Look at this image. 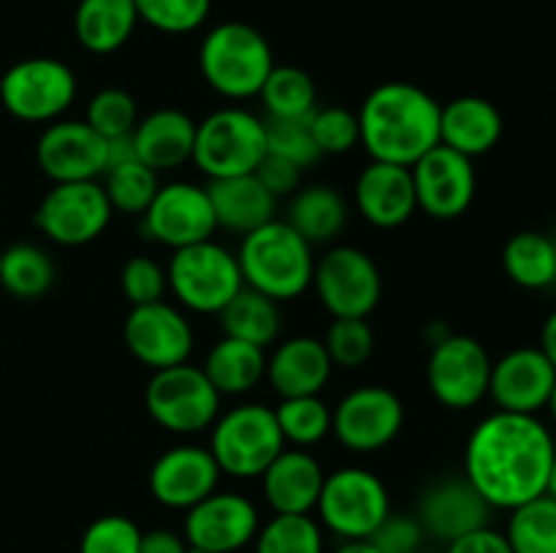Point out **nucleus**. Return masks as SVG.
<instances>
[{"label":"nucleus","mask_w":556,"mask_h":553,"mask_svg":"<svg viewBox=\"0 0 556 553\" xmlns=\"http://www.w3.org/2000/svg\"><path fill=\"white\" fill-rule=\"evenodd\" d=\"M204 188L212 201V209H215L217 228L248 236L255 228L275 220L277 198L258 182L255 173L210 179Z\"/></svg>","instance_id":"cd10ccee"},{"label":"nucleus","mask_w":556,"mask_h":553,"mask_svg":"<svg viewBox=\"0 0 556 553\" xmlns=\"http://www.w3.org/2000/svg\"><path fill=\"white\" fill-rule=\"evenodd\" d=\"M217 314H220L223 334L231 336V339L250 342L255 347H264V350L277 339L282 325V314L275 298L264 296V293L253 291L248 285Z\"/></svg>","instance_id":"2f4dec72"},{"label":"nucleus","mask_w":556,"mask_h":553,"mask_svg":"<svg viewBox=\"0 0 556 553\" xmlns=\"http://www.w3.org/2000/svg\"><path fill=\"white\" fill-rule=\"evenodd\" d=\"M190 545L182 535L172 529L141 531L139 553H188Z\"/></svg>","instance_id":"3c124183"},{"label":"nucleus","mask_w":556,"mask_h":553,"mask_svg":"<svg viewBox=\"0 0 556 553\" xmlns=\"http://www.w3.org/2000/svg\"><path fill=\"white\" fill-rule=\"evenodd\" d=\"M103 190L112 204L114 211H125V215H144L147 206L155 198L157 188V171L136 157V160H125L119 166L106 168L103 173Z\"/></svg>","instance_id":"4c0bfd02"},{"label":"nucleus","mask_w":556,"mask_h":553,"mask_svg":"<svg viewBox=\"0 0 556 553\" xmlns=\"http://www.w3.org/2000/svg\"><path fill=\"white\" fill-rule=\"evenodd\" d=\"M109 141L85 119H54L43 128L36 144L38 168L60 182H90L106 171Z\"/></svg>","instance_id":"6ab92c4d"},{"label":"nucleus","mask_w":556,"mask_h":553,"mask_svg":"<svg viewBox=\"0 0 556 553\" xmlns=\"http://www.w3.org/2000/svg\"><path fill=\"white\" fill-rule=\"evenodd\" d=\"M139 22H147L157 33L185 36L210 20L212 0H134Z\"/></svg>","instance_id":"a19ab883"},{"label":"nucleus","mask_w":556,"mask_h":553,"mask_svg":"<svg viewBox=\"0 0 556 553\" xmlns=\"http://www.w3.org/2000/svg\"><path fill=\"white\" fill-rule=\"evenodd\" d=\"M358 130L372 160L410 168L440 144V103L410 81H383L364 98Z\"/></svg>","instance_id":"f03ea898"},{"label":"nucleus","mask_w":556,"mask_h":553,"mask_svg":"<svg viewBox=\"0 0 556 553\" xmlns=\"http://www.w3.org/2000/svg\"><path fill=\"white\" fill-rule=\"evenodd\" d=\"M505 274L527 291L556 285V236L541 231H519L503 249Z\"/></svg>","instance_id":"473e14b6"},{"label":"nucleus","mask_w":556,"mask_h":553,"mask_svg":"<svg viewBox=\"0 0 556 553\" xmlns=\"http://www.w3.org/2000/svg\"><path fill=\"white\" fill-rule=\"evenodd\" d=\"M329 352L318 336H291L266 356V377L280 399L291 396H318L331 377Z\"/></svg>","instance_id":"393cba45"},{"label":"nucleus","mask_w":556,"mask_h":553,"mask_svg":"<svg viewBox=\"0 0 556 553\" xmlns=\"http://www.w3.org/2000/svg\"><path fill=\"white\" fill-rule=\"evenodd\" d=\"M546 410L552 412V417H554V423H556V383H554V388H552V396H548V404H546Z\"/></svg>","instance_id":"6e6d98bb"},{"label":"nucleus","mask_w":556,"mask_h":553,"mask_svg":"<svg viewBox=\"0 0 556 553\" xmlns=\"http://www.w3.org/2000/svg\"><path fill=\"white\" fill-rule=\"evenodd\" d=\"M277 426L286 445L313 448L331 434V410L320 396H291L275 407Z\"/></svg>","instance_id":"e433bc0d"},{"label":"nucleus","mask_w":556,"mask_h":553,"mask_svg":"<svg viewBox=\"0 0 556 553\" xmlns=\"http://www.w3.org/2000/svg\"><path fill=\"white\" fill-rule=\"evenodd\" d=\"M185 513L182 537L195 551L237 553L248 548L261 529L258 507L244 493L215 491Z\"/></svg>","instance_id":"dca6fc26"},{"label":"nucleus","mask_w":556,"mask_h":553,"mask_svg":"<svg viewBox=\"0 0 556 553\" xmlns=\"http://www.w3.org/2000/svg\"><path fill=\"white\" fill-rule=\"evenodd\" d=\"M253 542L255 553H324V531L313 515H275Z\"/></svg>","instance_id":"58836bf2"},{"label":"nucleus","mask_w":556,"mask_h":553,"mask_svg":"<svg viewBox=\"0 0 556 553\" xmlns=\"http://www.w3.org/2000/svg\"><path fill=\"white\" fill-rule=\"evenodd\" d=\"M275 65L266 36L248 22H220L206 33L199 47L201 76L228 101H248L258 95Z\"/></svg>","instance_id":"20e7f679"},{"label":"nucleus","mask_w":556,"mask_h":553,"mask_svg":"<svg viewBox=\"0 0 556 553\" xmlns=\"http://www.w3.org/2000/svg\"><path fill=\"white\" fill-rule=\"evenodd\" d=\"M220 466L210 448L177 445L155 459L150 470V493L168 510H190L217 491Z\"/></svg>","instance_id":"4be33fe9"},{"label":"nucleus","mask_w":556,"mask_h":553,"mask_svg":"<svg viewBox=\"0 0 556 553\" xmlns=\"http://www.w3.org/2000/svg\"><path fill=\"white\" fill-rule=\"evenodd\" d=\"M492 510V504L465 475L440 477L418 497L416 518L429 537L448 545L470 531L489 526Z\"/></svg>","instance_id":"aec40b11"},{"label":"nucleus","mask_w":556,"mask_h":553,"mask_svg":"<svg viewBox=\"0 0 556 553\" xmlns=\"http://www.w3.org/2000/svg\"><path fill=\"white\" fill-rule=\"evenodd\" d=\"M541 350L546 352L548 361L556 366V309L552 314L546 318V323H543V331H541Z\"/></svg>","instance_id":"603ef678"},{"label":"nucleus","mask_w":556,"mask_h":553,"mask_svg":"<svg viewBox=\"0 0 556 553\" xmlns=\"http://www.w3.org/2000/svg\"><path fill=\"white\" fill-rule=\"evenodd\" d=\"M141 217H144L141 222L144 236L172 249L206 242L217 231L215 209L206 188L193 182L161 184Z\"/></svg>","instance_id":"2eb2a0df"},{"label":"nucleus","mask_w":556,"mask_h":553,"mask_svg":"<svg viewBox=\"0 0 556 553\" xmlns=\"http://www.w3.org/2000/svg\"><path fill=\"white\" fill-rule=\"evenodd\" d=\"M405 426V407L386 385H362L331 410V434L353 453H375L394 442Z\"/></svg>","instance_id":"4468645a"},{"label":"nucleus","mask_w":556,"mask_h":553,"mask_svg":"<svg viewBox=\"0 0 556 553\" xmlns=\"http://www.w3.org/2000/svg\"><path fill=\"white\" fill-rule=\"evenodd\" d=\"M288 226L315 247L334 242L348 222V204L342 193L331 184H304L291 195L288 204Z\"/></svg>","instance_id":"c756f323"},{"label":"nucleus","mask_w":556,"mask_h":553,"mask_svg":"<svg viewBox=\"0 0 556 553\" xmlns=\"http://www.w3.org/2000/svg\"><path fill=\"white\" fill-rule=\"evenodd\" d=\"M326 472L304 448L282 450L261 475L266 504L275 515H309L318 504Z\"/></svg>","instance_id":"b1692460"},{"label":"nucleus","mask_w":556,"mask_h":553,"mask_svg":"<svg viewBox=\"0 0 556 553\" xmlns=\"http://www.w3.org/2000/svg\"><path fill=\"white\" fill-rule=\"evenodd\" d=\"M445 553H514L503 531L483 526V529L470 531V535L459 537V540L448 542Z\"/></svg>","instance_id":"8fccbe9b"},{"label":"nucleus","mask_w":556,"mask_h":553,"mask_svg":"<svg viewBox=\"0 0 556 553\" xmlns=\"http://www.w3.org/2000/svg\"><path fill=\"white\" fill-rule=\"evenodd\" d=\"M266 152L296 163L299 168H313L324 157L309 130V117L304 119H264Z\"/></svg>","instance_id":"37998d69"},{"label":"nucleus","mask_w":556,"mask_h":553,"mask_svg":"<svg viewBox=\"0 0 556 553\" xmlns=\"http://www.w3.org/2000/svg\"><path fill=\"white\" fill-rule=\"evenodd\" d=\"M215 385L201 366L188 361L152 372L144 390V407L152 421L172 434H199L220 415Z\"/></svg>","instance_id":"6e6552de"},{"label":"nucleus","mask_w":556,"mask_h":553,"mask_svg":"<svg viewBox=\"0 0 556 553\" xmlns=\"http://www.w3.org/2000/svg\"><path fill=\"white\" fill-rule=\"evenodd\" d=\"M503 535L514 553H556V499L541 493L510 510Z\"/></svg>","instance_id":"c9c22d12"},{"label":"nucleus","mask_w":556,"mask_h":553,"mask_svg":"<svg viewBox=\"0 0 556 553\" xmlns=\"http://www.w3.org/2000/svg\"><path fill=\"white\" fill-rule=\"evenodd\" d=\"M556 383V366L541 347H516L492 363L489 396L503 412L538 415L546 410Z\"/></svg>","instance_id":"412c9836"},{"label":"nucleus","mask_w":556,"mask_h":553,"mask_svg":"<svg viewBox=\"0 0 556 553\" xmlns=\"http://www.w3.org/2000/svg\"><path fill=\"white\" fill-rule=\"evenodd\" d=\"M139 119L141 117L139 106H136V98L130 92H125L123 87H103L87 103L85 123L106 141L119 139V136H130Z\"/></svg>","instance_id":"ea45409f"},{"label":"nucleus","mask_w":556,"mask_h":553,"mask_svg":"<svg viewBox=\"0 0 556 553\" xmlns=\"http://www.w3.org/2000/svg\"><path fill=\"white\" fill-rule=\"evenodd\" d=\"M58 266L52 255L30 242L11 244L0 253V287L14 298H41L52 291Z\"/></svg>","instance_id":"72a5a7b5"},{"label":"nucleus","mask_w":556,"mask_h":553,"mask_svg":"<svg viewBox=\"0 0 556 553\" xmlns=\"http://www.w3.org/2000/svg\"><path fill=\"white\" fill-rule=\"evenodd\" d=\"M353 201H356L358 215L369 226L383 228V231L405 226L418 209L410 168L372 160L358 173Z\"/></svg>","instance_id":"5701e85b"},{"label":"nucleus","mask_w":556,"mask_h":553,"mask_svg":"<svg viewBox=\"0 0 556 553\" xmlns=\"http://www.w3.org/2000/svg\"><path fill=\"white\" fill-rule=\"evenodd\" d=\"M188 553H206V551H195V548H190V551Z\"/></svg>","instance_id":"4d7b16f0"},{"label":"nucleus","mask_w":556,"mask_h":553,"mask_svg":"<svg viewBox=\"0 0 556 553\" xmlns=\"http://www.w3.org/2000/svg\"><path fill=\"white\" fill-rule=\"evenodd\" d=\"M418 209L438 220H454L472 206L478 177L467 155L438 144L410 166Z\"/></svg>","instance_id":"a211bd4d"},{"label":"nucleus","mask_w":556,"mask_h":553,"mask_svg":"<svg viewBox=\"0 0 556 553\" xmlns=\"http://www.w3.org/2000/svg\"><path fill=\"white\" fill-rule=\"evenodd\" d=\"M119 287H123V296L128 298L130 307L163 301L168 291L166 269L147 255H136L119 271Z\"/></svg>","instance_id":"49530a36"},{"label":"nucleus","mask_w":556,"mask_h":553,"mask_svg":"<svg viewBox=\"0 0 556 553\" xmlns=\"http://www.w3.org/2000/svg\"><path fill=\"white\" fill-rule=\"evenodd\" d=\"M503 114L481 95H462L440 106V144L470 160L486 155L503 139Z\"/></svg>","instance_id":"a878e982"},{"label":"nucleus","mask_w":556,"mask_h":553,"mask_svg":"<svg viewBox=\"0 0 556 553\" xmlns=\"http://www.w3.org/2000/svg\"><path fill=\"white\" fill-rule=\"evenodd\" d=\"M418 553H438V551H424V548H421V551H418Z\"/></svg>","instance_id":"13d9d810"},{"label":"nucleus","mask_w":556,"mask_h":553,"mask_svg":"<svg viewBox=\"0 0 556 553\" xmlns=\"http://www.w3.org/2000/svg\"><path fill=\"white\" fill-rule=\"evenodd\" d=\"M112 204L98 179L60 182L49 190L36 209V228L54 244L81 247L101 236L112 222Z\"/></svg>","instance_id":"f8f14e48"},{"label":"nucleus","mask_w":556,"mask_h":553,"mask_svg":"<svg viewBox=\"0 0 556 553\" xmlns=\"http://www.w3.org/2000/svg\"><path fill=\"white\" fill-rule=\"evenodd\" d=\"M76 98V76L58 57H27L0 76V103L22 123H54Z\"/></svg>","instance_id":"9d476101"},{"label":"nucleus","mask_w":556,"mask_h":553,"mask_svg":"<svg viewBox=\"0 0 556 553\" xmlns=\"http://www.w3.org/2000/svg\"><path fill=\"white\" fill-rule=\"evenodd\" d=\"M331 363L342 369H358L375 350V334L367 318H334L324 336Z\"/></svg>","instance_id":"79ce46f5"},{"label":"nucleus","mask_w":556,"mask_h":553,"mask_svg":"<svg viewBox=\"0 0 556 553\" xmlns=\"http://www.w3.org/2000/svg\"><path fill=\"white\" fill-rule=\"evenodd\" d=\"M313 287L331 318H369L383 296V276L372 255L337 244L315 260Z\"/></svg>","instance_id":"9b49d317"},{"label":"nucleus","mask_w":556,"mask_h":553,"mask_svg":"<svg viewBox=\"0 0 556 553\" xmlns=\"http://www.w3.org/2000/svg\"><path fill=\"white\" fill-rule=\"evenodd\" d=\"M0 253H3V249H0Z\"/></svg>","instance_id":"bf43d9fd"},{"label":"nucleus","mask_w":556,"mask_h":553,"mask_svg":"<svg viewBox=\"0 0 556 553\" xmlns=\"http://www.w3.org/2000/svg\"><path fill=\"white\" fill-rule=\"evenodd\" d=\"M556 445L538 415L492 412L472 428L465 477L494 510H514L546 493Z\"/></svg>","instance_id":"f257e3e1"},{"label":"nucleus","mask_w":556,"mask_h":553,"mask_svg":"<svg viewBox=\"0 0 556 553\" xmlns=\"http://www.w3.org/2000/svg\"><path fill=\"white\" fill-rule=\"evenodd\" d=\"M141 529L128 515L109 513L92 520L79 540V553H139Z\"/></svg>","instance_id":"a18cd8bd"},{"label":"nucleus","mask_w":556,"mask_h":553,"mask_svg":"<svg viewBox=\"0 0 556 553\" xmlns=\"http://www.w3.org/2000/svg\"><path fill=\"white\" fill-rule=\"evenodd\" d=\"M237 260L244 285L277 304L299 298L313 285V244L304 242L286 220H271L242 236Z\"/></svg>","instance_id":"7ed1b4c3"},{"label":"nucleus","mask_w":556,"mask_h":553,"mask_svg":"<svg viewBox=\"0 0 556 553\" xmlns=\"http://www.w3.org/2000/svg\"><path fill=\"white\" fill-rule=\"evenodd\" d=\"M309 130L324 155H345L362 144L358 114L342 106H318L309 114Z\"/></svg>","instance_id":"c03bdc74"},{"label":"nucleus","mask_w":556,"mask_h":553,"mask_svg":"<svg viewBox=\"0 0 556 553\" xmlns=\"http://www.w3.org/2000/svg\"><path fill=\"white\" fill-rule=\"evenodd\" d=\"M334 553H380L369 540H342Z\"/></svg>","instance_id":"864d4df0"},{"label":"nucleus","mask_w":556,"mask_h":553,"mask_svg":"<svg viewBox=\"0 0 556 553\" xmlns=\"http://www.w3.org/2000/svg\"><path fill=\"white\" fill-rule=\"evenodd\" d=\"M546 493H548V497H552V499H556V453H554V461H552V470H548Z\"/></svg>","instance_id":"5fc2aeb1"},{"label":"nucleus","mask_w":556,"mask_h":553,"mask_svg":"<svg viewBox=\"0 0 556 553\" xmlns=\"http://www.w3.org/2000/svg\"><path fill=\"white\" fill-rule=\"evenodd\" d=\"M201 369L220 396H242L266 377V350L250 342L223 336Z\"/></svg>","instance_id":"7c9ffc66"},{"label":"nucleus","mask_w":556,"mask_h":553,"mask_svg":"<svg viewBox=\"0 0 556 553\" xmlns=\"http://www.w3.org/2000/svg\"><path fill=\"white\" fill-rule=\"evenodd\" d=\"M424 537H427V531L418 524L416 515L389 513L367 540L380 553H418L424 548Z\"/></svg>","instance_id":"de8ad7c7"},{"label":"nucleus","mask_w":556,"mask_h":553,"mask_svg":"<svg viewBox=\"0 0 556 553\" xmlns=\"http://www.w3.org/2000/svg\"><path fill=\"white\" fill-rule=\"evenodd\" d=\"M286 450L275 410L266 404H239L217 415L212 423L210 453L215 455L223 475L237 480H253Z\"/></svg>","instance_id":"39448f33"},{"label":"nucleus","mask_w":556,"mask_h":553,"mask_svg":"<svg viewBox=\"0 0 556 553\" xmlns=\"http://www.w3.org/2000/svg\"><path fill=\"white\" fill-rule=\"evenodd\" d=\"M253 173L258 177V182L275 195V198L293 195L299 188H302V168H299L296 163L286 160V157L271 155V152H266L264 160L258 163V168H255Z\"/></svg>","instance_id":"09e8293b"},{"label":"nucleus","mask_w":556,"mask_h":553,"mask_svg":"<svg viewBox=\"0 0 556 553\" xmlns=\"http://www.w3.org/2000/svg\"><path fill=\"white\" fill-rule=\"evenodd\" d=\"M166 276L174 298L199 314H217L244 287L237 255L215 239L174 249Z\"/></svg>","instance_id":"0eeeda50"},{"label":"nucleus","mask_w":556,"mask_h":553,"mask_svg":"<svg viewBox=\"0 0 556 553\" xmlns=\"http://www.w3.org/2000/svg\"><path fill=\"white\" fill-rule=\"evenodd\" d=\"M315 510L340 540H367L391 513L389 488L364 466H342L326 475Z\"/></svg>","instance_id":"1a4fd4ad"},{"label":"nucleus","mask_w":556,"mask_h":553,"mask_svg":"<svg viewBox=\"0 0 556 553\" xmlns=\"http://www.w3.org/2000/svg\"><path fill=\"white\" fill-rule=\"evenodd\" d=\"M266 155V123L239 106L217 108L195 123L193 157L206 179L253 173Z\"/></svg>","instance_id":"423d86ee"},{"label":"nucleus","mask_w":556,"mask_h":553,"mask_svg":"<svg viewBox=\"0 0 556 553\" xmlns=\"http://www.w3.org/2000/svg\"><path fill=\"white\" fill-rule=\"evenodd\" d=\"M123 339L130 356L152 372L185 363L193 352L190 320L168 301L130 307L123 325Z\"/></svg>","instance_id":"f3484780"},{"label":"nucleus","mask_w":556,"mask_h":553,"mask_svg":"<svg viewBox=\"0 0 556 553\" xmlns=\"http://www.w3.org/2000/svg\"><path fill=\"white\" fill-rule=\"evenodd\" d=\"M258 98L266 119H304L318 108V87L299 65H275Z\"/></svg>","instance_id":"f704fd0d"},{"label":"nucleus","mask_w":556,"mask_h":553,"mask_svg":"<svg viewBox=\"0 0 556 553\" xmlns=\"http://www.w3.org/2000/svg\"><path fill=\"white\" fill-rule=\"evenodd\" d=\"M134 150L152 171H172L193 157L195 119L179 108H157L136 123Z\"/></svg>","instance_id":"bb28decb"},{"label":"nucleus","mask_w":556,"mask_h":553,"mask_svg":"<svg viewBox=\"0 0 556 553\" xmlns=\"http://www.w3.org/2000/svg\"><path fill=\"white\" fill-rule=\"evenodd\" d=\"M139 25L134 0H79L74 11V36L90 54L123 49Z\"/></svg>","instance_id":"c85d7f7f"},{"label":"nucleus","mask_w":556,"mask_h":553,"mask_svg":"<svg viewBox=\"0 0 556 553\" xmlns=\"http://www.w3.org/2000/svg\"><path fill=\"white\" fill-rule=\"evenodd\" d=\"M492 363L486 347L476 336L451 331L429 350V390L448 410H470L489 396Z\"/></svg>","instance_id":"ddd939ff"}]
</instances>
